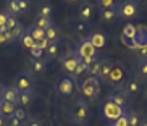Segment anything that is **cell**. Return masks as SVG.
I'll list each match as a JSON object with an SVG mask.
<instances>
[{
	"instance_id": "cell-1",
	"label": "cell",
	"mask_w": 147,
	"mask_h": 126,
	"mask_svg": "<svg viewBox=\"0 0 147 126\" xmlns=\"http://www.w3.org/2000/svg\"><path fill=\"white\" fill-rule=\"evenodd\" d=\"M68 117L74 125H84V123L89 121L91 112H89V104H87V100L86 99L76 100V102L71 105V108H69Z\"/></svg>"
},
{
	"instance_id": "cell-2",
	"label": "cell",
	"mask_w": 147,
	"mask_h": 126,
	"mask_svg": "<svg viewBox=\"0 0 147 126\" xmlns=\"http://www.w3.org/2000/svg\"><path fill=\"white\" fill-rule=\"evenodd\" d=\"M78 86H79L81 94L86 97V99L95 100L97 97H99V94H100V81L95 78V76H91V74H87Z\"/></svg>"
},
{
	"instance_id": "cell-3",
	"label": "cell",
	"mask_w": 147,
	"mask_h": 126,
	"mask_svg": "<svg viewBox=\"0 0 147 126\" xmlns=\"http://www.w3.org/2000/svg\"><path fill=\"white\" fill-rule=\"evenodd\" d=\"M126 73H128L126 66L121 61H113L112 68H110V73H108L107 79H105V84H108V86H112V87L121 86L126 78Z\"/></svg>"
},
{
	"instance_id": "cell-4",
	"label": "cell",
	"mask_w": 147,
	"mask_h": 126,
	"mask_svg": "<svg viewBox=\"0 0 147 126\" xmlns=\"http://www.w3.org/2000/svg\"><path fill=\"white\" fill-rule=\"evenodd\" d=\"M128 112V110L121 108L120 105H117L115 102H112V100H105L104 104H102V107H100V115H102V118H105L110 125H112L115 120H118V118L121 117V115H125V113Z\"/></svg>"
},
{
	"instance_id": "cell-5",
	"label": "cell",
	"mask_w": 147,
	"mask_h": 126,
	"mask_svg": "<svg viewBox=\"0 0 147 126\" xmlns=\"http://www.w3.org/2000/svg\"><path fill=\"white\" fill-rule=\"evenodd\" d=\"M34 76L29 71H21L15 76L13 86L18 89V92H26V91H34Z\"/></svg>"
},
{
	"instance_id": "cell-6",
	"label": "cell",
	"mask_w": 147,
	"mask_h": 126,
	"mask_svg": "<svg viewBox=\"0 0 147 126\" xmlns=\"http://www.w3.org/2000/svg\"><path fill=\"white\" fill-rule=\"evenodd\" d=\"M74 52H76V55H78L81 60L82 58H94V57H97V49L89 42L87 36L79 39V42L76 44V47H74Z\"/></svg>"
},
{
	"instance_id": "cell-7",
	"label": "cell",
	"mask_w": 147,
	"mask_h": 126,
	"mask_svg": "<svg viewBox=\"0 0 147 126\" xmlns=\"http://www.w3.org/2000/svg\"><path fill=\"white\" fill-rule=\"evenodd\" d=\"M29 0H7V13L18 18L29 10Z\"/></svg>"
},
{
	"instance_id": "cell-8",
	"label": "cell",
	"mask_w": 147,
	"mask_h": 126,
	"mask_svg": "<svg viewBox=\"0 0 147 126\" xmlns=\"http://www.w3.org/2000/svg\"><path fill=\"white\" fill-rule=\"evenodd\" d=\"M108 100L115 102L117 105H120L121 108L128 110V102H129V96H128V92H126V89H125V86H123V84H121V86L113 87L112 94L108 96Z\"/></svg>"
},
{
	"instance_id": "cell-9",
	"label": "cell",
	"mask_w": 147,
	"mask_h": 126,
	"mask_svg": "<svg viewBox=\"0 0 147 126\" xmlns=\"http://www.w3.org/2000/svg\"><path fill=\"white\" fill-rule=\"evenodd\" d=\"M74 87H76V83H74V79L69 74L61 76L60 81L57 83V94L61 97H68L74 92Z\"/></svg>"
},
{
	"instance_id": "cell-10",
	"label": "cell",
	"mask_w": 147,
	"mask_h": 126,
	"mask_svg": "<svg viewBox=\"0 0 147 126\" xmlns=\"http://www.w3.org/2000/svg\"><path fill=\"white\" fill-rule=\"evenodd\" d=\"M139 11V2L138 0H125L120 5V16L125 20H134Z\"/></svg>"
},
{
	"instance_id": "cell-11",
	"label": "cell",
	"mask_w": 147,
	"mask_h": 126,
	"mask_svg": "<svg viewBox=\"0 0 147 126\" xmlns=\"http://www.w3.org/2000/svg\"><path fill=\"white\" fill-rule=\"evenodd\" d=\"M79 61H81V58L76 55V52L74 50H69L66 55L61 57V70L66 71V73H74L76 65H78Z\"/></svg>"
},
{
	"instance_id": "cell-12",
	"label": "cell",
	"mask_w": 147,
	"mask_h": 126,
	"mask_svg": "<svg viewBox=\"0 0 147 126\" xmlns=\"http://www.w3.org/2000/svg\"><path fill=\"white\" fill-rule=\"evenodd\" d=\"M120 16V3L113 5L110 8H104L99 11V21L100 23H112L115 18Z\"/></svg>"
},
{
	"instance_id": "cell-13",
	"label": "cell",
	"mask_w": 147,
	"mask_h": 126,
	"mask_svg": "<svg viewBox=\"0 0 147 126\" xmlns=\"http://www.w3.org/2000/svg\"><path fill=\"white\" fill-rule=\"evenodd\" d=\"M87 39H89V42L99 50V49H104L105 45H107L108 36H107V32H104V31H94V32H91V34L87 36Z\"/></svg>"
},
{
	"instance_id": "cell-14",
	"label": "cell",
	"mask_w": 147,
	"mask_h": 126,
	"mask_svg": "<svg viewBox=\"0 0 147 126\" xmlns=\"http://www.w3.org/2000/svg\"><path fill=\"white\" fill-rule=\"evenodd\" d=\"M141 47H147V28L142 26V24L136 28V39H134V44L129 49L138 50Z\"/></svg>"
},
{
	"instance_id": "cell-15",
	"label": "cell",
	"mask_w": 147,
	"mask_h": 126,
	"mask_svg": "<svg viewBox=\"0 0 147 126\" xmlns=\"http://www.w3.org/2000/svg\"><path fill=\"white\" fill-rule=\"evenodd\" d=\"M0 100H7V102H11L18 107L20 105V92L15 86H5L3 87V92H2V97Z\"/></svg>"
},
{
	"instance_id": "cell-16",
	"label": "cell",
	"mask_w": 147,
	"mask_h": 126,
	"mask_svg": "<svg viewBox=\"0 0 147 126\" xmlns=\"http://www.w3.org/2000/svg\"><path fill=\"white\" fill-rule=\"evenodd\" d=\"M134 39H136V26H134L133 23H128V24L123 28L121 40H123V44H126L128 47H131L134 44Z\"/></svg>"
},
{
	"instance_id": "cell-17",
	"label": "cell",
	"mask_w": 147,
	"mask_h": 126,
	"mask_svg": "<svg viewBox=\"0 0 147 126\" xmlns=\"http://www.w3.org/2000/svg\"><path fill=\"white\" fill-rule=\"evenodd\" d=\"M45 37H47L50 42H61V40H63V32H61L60 26H58L57 23H52V24L45 29Z\"/></svg>"
},
{
	"instance_id": "cell-18",
	"label": "cell",
	"mask_w": 147,
	"mask_h": 126,
	"mask_svg": "<svg viewBox=\"0 0 147 126\" xmlns=\"http://www.w3.org/2000/svg\"><path fill=\"white\" fill-rule=\"evenodd\" d=\"M112 60H108V58H100L99 60V70H97V74H95V78L99 79V81H104L107 79L108 73H110V68H112Z\"/></svg>"
},
{
	"instance_id": "cell-19",
	"label": "cell",
	"mask_w": 147,
	"mask_h": 126,
	"mask_svg": "<svg viewBox=\"0 0 147 126\" xmlns=\"http://www.w3.org/2000/svg\"><path fill=\"white\" fill-rule=\"evenodd\" d=\"M123 86H125L126 92H128V96H129V99H131V97L136 96L139 92V89H141V79H139L138 76H131Z\"/></svg>"
},
{
	"instance_id": "cell-20",
	"label": "cell",
	"mask_w": 147,
	"mask_h": 126,
	"mask_svg": "<svg viewBox=\"0 0 147 126\" xmlns=\"http://www.w3.org/2000/svg\"><path fill=\"white\" fill-rule=\"evenodd\" d=\"M28 68H29V73H44L47 70V61L44 58H31L29 63H28Z\"/></svg>"
},
{
	"instance_id": "cell-21",
	"label": "cell",
	"mask_w": 147,
	"mask_h": 126,
	"mask_svg": "<svg viewBox=\"0 0 147 126\" xmlns=\"http://www.w3.org/2000/svg\"><path fill=\"white\" fill-rule=\"evenodd\" d=\"M15 110H16V105L11 104V102H7V100H0V115L5 117L8 120L10 117L15 115Z\"/></svg>"
},
{
	"instance_id": "cell-22",
	"label": "cell",
	"mask_w": 147,
	"mask_h": 126,
	"mask_svg": "<svg viewBox=\"0 0 147 126\" xmlns=\"http://www.w3.org/2000/svg\"><path fill=\"white\" fill-rule=\"evenodd\" d=\"M23 32H24V28H23L21 23H18V24L13 28V29H10L8 32H7V36H8V42H13V40H20V37L23 36Z\"/></svg>"
},
{
	"instance_id": "cell-23",
	"label": "cell",
	"mask_w": 147,
	"mask_h": 126,
	"mask_svg": "<svg viewBox=\"0 0 147 126\" xmlns=\"http://www.w3.org/2000/svg\"><path fill=\"white\" fill-rule=\"evenodd\" d=\"M126 117H128V125L129 126H141L142 121V117L138 110H131V112H126Z\"/></svg>"
},
{
	"instance_id": "cell-24",
	"label": "cell",
	"mask_w": 147,
	"mask_h": 126,
	"mask_svg": "<svg viewBox=\"0 0 147 126\" xmlns=\"http://www.w3.org/2000/svg\"><path fill=\"white\" fill-rule=\"evenodd\" d=\"M91 16H92V7L89 3H84L81 7V10H79V13H78V20L87 23L89 20H91Z\"/></svg>"
},
{
	"instance_id": "cell-25",
	"label": "cell",
	"mask_w": 147,
	"mask_h": 126,
	"mask_svg": "<svg viewBox=\"0 0 147 126\" xmlns=\"http://www.w3.org/2000/svg\"><path fill=\"white\" fill-rule=\"evenodd\" d=\"M52 13H53V7H52V3H49V2H45V3H42V5L39 7V10H37V13H36V16L52 18Z\"/></svg>"
},
{
	"instance_id": "cell-26",
	"label": "cell",
	"mask_w": 147,
	"mask_h": 126,
	"mask_svg": "<svg viewBox=\"0 0 147 126\" xmlns=\"http://www.w3.org/2000/svg\"><path fill=\"white\" fill-rule=\"evenodd\" d=\"M20 42H21V47L28 49V50H31L32 47H36V40L31 37L29 32H23V36L20 37Z\"/></svg>"
},
{
	"instance_id": "cell-27",
	"label": "cell",
	"mask_w": 147,
	"mask_h": 126,
	"mask_svg": "<svg viewBox=\"0 0 147 126\" xmlns=\"http://www.w3.org/2000/svg\"><path fill=\"white\" fill-rule=\"evenodd\" d=\"M28 32L31 34V37H32L36 42H39V40H42L44 37H45V31L40 29V28H37V26H34V24L29 28V31H28Z\"/></svg>"
},
{
	"instance_id": "cell-28",
	"label": "cell",
	"mask_w": 147,
	"mask_h": 126,
	"mask_svg": "<svg viewBox=\"0 0 147 126\" xmlns=\"http://www.w3.org/2000/svg\"><path fill=\"white\" fill-rule=\"evenodd\" d=\"M53 23V20L52 18H44V16H36V20H34V23H32V24H34V26H37V28H40V29H47L49 26H50V24H52Z\"/></svg>"
},
{
	"instance_id": "cell-29",
	"label": "cell",
	"mask_w": 147,
	"mask_h": 126,
	"mask_svg": "<svg viewBox=\"0 0 147 126\" xmlns=\"http://www.w3.org/2000/svg\"><path fill=\"white\" fill-rule=\"evenodd\" d=\"M141 81H146L147 79V58L146 60H139L138 63V74H136Z\"/></svg>"
},
{
	"instance_id": "cell-30",
	"label": "cell",
	"mask_w": 147,
	"mask_h": 126,
	"mask_svg": "<svg viewBox=\"0 0 147 126\" xmlns=\"http://www.w3.org/2000/svg\"><path fill=\"white\" fill-rule=\"evenodd\" d=\"M32 102V91H26V92H20V105L23 108L31 105Z\"/></svg>"
},
{
	"instance_id": "cell-31",
	"label": "cell",
	"mask_w": 147,
	"mask_h": 126,
	"mask_svg": "<svg viewBox=\"0 0 147 126\" xmlns=\"http://www.w3.org/2000/svg\"><path fill=\"white\" fill-rule=\"evenodd\" d=\"M60 44H61V42H50L49 49L45 50V53H47V58H55V57L58 55V52H60Z\"/></svg>"
},
{
	"instance_id": "cell-32",
	"label": "cell",
	"mask_w": 147,
	"mask_h": 126,
	"mask_svg": "<svg viewBox=\"0 0 147 126\" xmlns=\"http://www.w3.org/2000/svg\"><path fill=\"white\" fill-rule=\"evenodd\" d=\"M73 29L78 32V34H81V36H84L87 32V23H84V21H81V20H78V21H74V24H73Z\"/></svg>"
},
{
	"instance_id": "cell-33",
	"label": "cell",
	"mask_w": 147,
	"mask_h": 126,
	"mask_svg": "<svg viewBox=\"0 0 147 126\" xmlns=\"http://www.w3.org/2000/svg\"><path fill=\"white\" fill-rule=\"evenodd\" d=\"M15 117H16L18 120H20V121L23 123V125H24V123L28 121L29 115H28V112H26L24 108H23V107H16V110H15Z\"/></svg>"
},
{
	"instance_id": "cell-34",
	"label": "cell",
	"mask_w": 147,
	"mask_h": 126,
	"mask_svg": "<svg viewBox=\"0 0 147 126\" xmlns=\"http://www.w3.org/2000/svg\"><path fill=\"white\" fill-rule=\"evenodd\" d=\"M95 2H97V5H99L100 10L110 8V7H113V5L118 3V0H95Z\"/></svg>"
},
{
	"instance_id": "cell-35",
	"label": "cell",
	"mask_w": 147,
	"mask_h": 126,
	"mask_svg": "<svg viewBox=\"0 0 147 126\" xmlns=\"http://www.w3.org/2000/svg\"><path fill=\"white\" fill-rule=\"evenodd\" d=\"M87 73V68L84 65H82V61H79L78 65H76V70H74V76H78V78H81V76H84V74Z\"/></svg>"
},
{
	"instance_id": "cell-36",
	"label": "cell",
	"mask_w": 147,
	"mask_h": 126,
	"mask_svg": "<svg viewBox=\"0 0 147 126\" xmlns=\"http://www.w3.org/2000/svg\"><path fill=\"white\" fill-rule=\"evenodd\" d=\"M112 126H129L128 125V117H126V113L125 115H121L118 120H115V121L112 123Z\"/></svg>"
},
{
	"instance_id": "cell-37",
	"label": "cell",
	"mask_w": 147,
	"mask_h": 126,
	"mask_svg": "<svg viewBox=\"0 0 147 126\" xmlns=\"http://www.w3.org/2000/svg\"><path fill=\"white\" fill-rule=\"evenodd\" d=\"M134 53H136V58L138 60H146L147 58V47L138 49V50H134Z\"/></svg>"
},
{
	"instance_id": "cell-38",
	"label": "cell",
	"mask_w": 147,
	"mask_h": 126,
	"mask_svg": "<svg viewBox=\"0 0 147 126\" xmlns=\"http://www.w3.org/2000/svg\"><path fill=\"white\" fill-rule=\"evenodd\" d=\"M99 60H100V58H95V60L92 61V65L89 66L87 73L91 74V76H95V74H97V70H99Z\"/></svg>"
},
{
	"instance_id": "cell-39",
	"label": "cell",
	"mask_w": 147,
	"mask_h": 126,
	"mask_svg": "<svg viewBox=\"0 0 147 126\" xmlns=\"http://www.w3.org/2000/svg\"><path fill=\"white\" fill-rule=\"evenodd\" d=\"M49 45H50V40H49L47 37H44L42 40H39V42H36V47H39L40 50H44V52H45V50L49 49Z\"/></svg>"
},
{
	"instance_id": "cell-40",
	"label": "cell",
	"mask_w": 147,
	"mask_h": 126,
	"mask_svg": "<svg viewBox=\"0 0 147 126\" xmlns=\"http://www.w3.org/2000/svg\"><path fill=\"white\" fill-rule=\"evenodd\" d=\"M29 52H31V58H42L44 57V50H40L39 47H32Z\"/></svg>"
},
{
	"instance_id": "cell-41",
	"label": "cell",
	"mask_w": 147,
	"mask_h": 126,
	"mask_svg": "<svg viewBox=\"0 0 147 126\" xmlns=\"http://www.w3.org/2000/svg\"><path fill=\"white\" fill-rule=\"evenodd\" d=\"M18 23H20V21L16 20V16H11V15H8V20H7V29H8V31L13 29Z\"/></svg>"
},
{
	"instance_id": "cell-42",
	"label": "cell",
	"mask_w": 147,
	"mask_h": 126,
	"mask_svg": "<svg viewBox=\"0 0 147 126\" xmlns=\"http://www.w3.org/2000/svg\"><path fill=\"white\" fill-rule=\"evenodd\" d=\"M24 126H42V121L37 120V118H34V117H29L28 121L24 123Z\"/></svg>"
},
{
	"instance_id": "cell-43",
	"label": "cell",
	"mask_w": 147,
	"mask_h": 126,
	"mask_svg": "<svg viewBox=\"0 0 147 126\" xmlns=\"http://www.w3.org/2000/svg\"><path fill=\"white\" fill-rule=\"evenodd\" d=\"M7 126H24V125H23V123L13 115V117H10L8 120H7Z\"/></svg>"
},
{
	"instance_id": "cell-44",
	"label": "cell",
	"mask_w": 147,
	"mask_h": 126,
	"mask_svg": "<svg viewBox=\"0 0 147 126\" xmlns=\"http://www.w3.org/2000/svg\"><path fill=\"white\" fill-rule=\"evenodd\" d=\"M7 20H8V13L7 11H0V28L7 26Z\"/></svg>"
},
{
	"instance_id": "cell-45",
	"label": "cell",
	"mask_w": 147,
	"mask_h": 126,
	"mask_svg": "<svg viewBox=\"0 0 147 126\" xmlns=\"http://www.w3.org/2000/svg\"><path fill=\"white\" fill-rule=\"evenodd\" d=\"M0 44H8V36H7V32L5 34H0Z\"/></svg>"
},
{
	"instance_id": "cell-46",
	"label": "cell",
	"mask_w": 147,
	"mask_h": 126,
	"mask_svg": "<svg viewBox=\"0 0 147 126\" xmlns=\"http://www.w3.org/2000/svg\"><path fill=\"white\" fill-rule=\"evenodd\" d=\"M0 126H7V118L0 115Z\"/></svg>"
},
{
	"instance_id": "cell-47",
	"label": "cell",
	"mask_w": 147,
	"mask_h": 126,
	"mask_svg": "<svg viewBox=\"0 0 147 126\" xmlns=\"http://www.w3.org/2000/svg\"><path fill=\"white\" fill-rule=\"evenodd\" d=\"M63 2H65V3H76V2H79V0H63Z\"/></svg>"
},
{
	"instance_id": "cell-48",
	"label": "cell",
	"mask_w": 147,
	"mask_h": 126,
	"mask_svg": "<svg viewBox=\"0 0 147 126\" xmlns=\"http://www.w3.org/2000/svg\"><path fill=\"white\" fill-rule=\"evenodd\" d=\"M141 126H147V117L142 118V121H141Z\"/></svg>"
},
{
	"instance_id": "cell-49",
	"label": "cell",
	"mask_w": 147,
	"mask_h": 126,
	"mask_svg": "<svg viewBox=\"0 0 147 126\" xmlns=\"http://www.w3.org/2000/svg\"><path fill=\"white\" fill-rule=\"evenodd\" d=\"M3 83H2V81H0V97H2V92H3Z\"/></svg>"
},
{
	"instance_id": "cell-50",
	"label": "cell",
	"mask_w": 147,
	"mask_h": 126,
	"mask_svg": "<svg viewBox=\"0 0 147 126\" xmlns=\"http://www.w3.org/2000/svg\"><path fill=\"white\" fill-rule=\"evenodd\" d=\"M144 96H146V99H147V87H146V92H144Z\"/></svg>"
},
{
	"instance_id": "cell-51",
	"label": "cell",
	"mask_w": 147,
	"mask_h": 126,
	"mask_svg": "<svg viewBox=\"0 0 147 126\" xmlns=\"http://www.w3.org/2000/svg\"><path fill=\"white\" fill-rule=\"evenodd\" d=\"M110 126H112V125H110Z\"/></svg>"
}]
</instances>
